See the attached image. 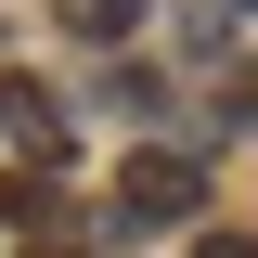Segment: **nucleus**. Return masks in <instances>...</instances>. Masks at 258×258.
<instances>
[{"label":"nucleus","instance_id":"1","mask_svg":"<svg viewBox=\"0 0 258 258\" xmlns=\"http://www.w3.org/2000/svg\"><path fill=\"white\" fill-rule=\"evenodd\" d=\"M194 194H207V168H194L181 142H142V155L116 168V220H129V232H181Z\"/></svg>","mask_w":258,"mask_h":258},{"label":"nucleus","instance_id":"2","mask_svg":"<svg viewBox=\"0 0 258 258\" xmlns=\"http://www.w3.org/2000/svg\"><path fill=\"white\" fill-rule=\"evenodd\" d=\"M0 129H13V142H26L39 168H64V103L39 91V78H0Z\"/></svg>","mask_w":258,"mask_h":258},{"label":"nucleus","instance_id":"3","mask_svg":"<svg viewBox=\"0 0 258 258\" xmlns=\"http://www.w3.org/2000/svg\"><path fill=\"white\" fill-rule=\"evenodd\" d=\"M0 220L26 232V245H52V232H64V181H52V168H13V181H0Z\"/></svg>","mask_w":258,"mask_h":258},{"label":"nucleus","instance_id":"4","mask_svg":"<svg viewBox=\"0 0 258 258\" xmlns=\"http://www.w3.org/2000/svg\"><path fill=\"white\" fill-rule=\"evenodd\" d=\"M52 13H64V26H78V39H91V52H116V39L142 26V0H52Z\"/></svg>","mask_w":258,"mask_h":258},{"label":"nucleus","instance_id":"5","mask_svg":"<svg viewBox=\"0 0 258 258\" xmlns=\"http://www.w3.org/2000/svg\"><path fill=\"white\" fill-rule=\"evenodd\" d=\"M103 103H116V116H155V103H168V78H142V64H116V78H103Z\"/></svg>","mask_w":258,"mask_h":258},{"label":"nucleus","instance_id":"6","mask_svg":"<svg viewBox=\"0 0 258 258\" xmlns=\"http://www.w3.org/2000/svg\"><path fill=\"white\" fill-rule=\"evenodd\" d=\"M194 258H258V232H207V245H194Z\"/></svg>","mask_w":258,"mask_h":258},{"label":"nucleus","instance_id":"7","mask_svg":"<svg viewBox=\"0 0 258 258\" xmlns=\"http://www.w3.org/2000/svg\"><path fill=\"white\" fill-rule=\"evenodd\" d=\"M13 258H91V245H78V232H52V245H13Z\"/></svg>","mask_w":258,"mask_h":258}]
</instances>
